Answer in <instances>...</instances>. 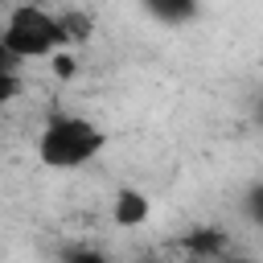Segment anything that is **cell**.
I'll list each match as a JSON object with an SVG mask.
<instances>
[{"mask_svg":"<svg viewBox=\"0 0 263 263\" xmlns=\"http://www.w3.org/2000/svg\"><path fill=\"white\" fill-rule=\"evenodd\" d=\"M152 218V197L144 193V189H119L115 197H111V222L119 226V230H140L144 222Z\"/></svg>","mask_w":263,"mask_h":263,"instance_id":"cell-3","label":"cell"},{"mask_svg":"<svg viewBox=\"0 0 263 263\" xmlns=\"http://www.w3.org/2000/svg\"><path fill=\"white\" fill-rule=\"evenodd\" d=\"M140 8H144L156 25L181 29V25H189V21L201 12V0H140Z\"/></svg>","mask_w":263,"mask_h":263,"instance_id":"cell-5","label":"cell"},{"mask_svg":"<svg viewBox=\"0 0 263 263\" xmlns=\"http://www.w3.org/2000/svg\"><path fill=\"white\" fill-rule=\"evenodd\" d=\"M140 263H164V259H152V255H144V259H140Z\"/></svg>","mask_w":263,"mask_h":263,"instance_id":"cell-10","label":"cell"},{"mask_svg":"<svg viewBox=\"0 0 263 263\" xmlns=\"http://www.w3.org/2000/svg\"><path fill=\"white\" fill-rule=\"evenodd\" d=\"M16 86H21V82H16V62H12V58L4 53V45H0V107L16 95Z\"/></svg>","mask_w":263,"mask_h":263,"instance_id":"cell-6","label":"cell"},{"mask_svg":"<svg viewBox=\"0 0 263 263\" xmlns=\"http://www.w3.org/2000/svg\"><path fill=\"white\" fill-rule=\"evenodd\" d=\"M214 263H259V259H255V255H242V251H234V247H230V251H226V255H218Z\"/></svg>","mask_w":263,"mask_h":263,"instance_id":"cell-9","label":"cell"},{"mask_svg":"<svg viewBox=\"0 0 263 263\" xmlns=\"http://www.w3.org/2000/svg\"><path fill=\"white\" fill-rule=\"evenodd\" d=\"M0 45L12 62H45L53 53H62L66 41V25L58 12H49L37 0H21L8 8L4 25H0Z\"/></svg>","mask_w":263,"mask_h":263,"instance_id":"cell-2","label":"cell"},{"mask_svg":"<svg viewBox=\"0 0 263 263\" xmlns=\"http://www.w3.org/2000/svg\"><path fill=\"white\" fill-rule=\"evenodd\" d=\"M181 251H185L189 263H214L218 255L230 251V234L218 230V226H197V230H189L181 238Z\"/></svg>","mask_w":263,"mask_h":263,"instance_id":"cell-4","label":"cell"},{"mask_svg":"<svg viewBox=\"0 0 263 263\" xmlns=\"http://www.w3.org/2000/svg\"><path fill=\"white\" fill-rule=\"evenodd\" d=\"M66 263H115L107 251H99V247H70L66 251Z\"/></svg>","mask_w":263,"mask_h":263,"instance_id":"cell-7","label":"cell"},{"mask_svg":"<svg viewBox=\"0 0 263 263\" xmlns=\"http://www.w3.org/2000/svg\"><path fill=\"white\" fill-rule=\"evenodd\" d=\"M49 62H53V74H58V78H70V74L78 70V62H74V53H66V49H62V53H53Z\"/></svg>","mask_w":263,"mask_h":263,"instance_id":"cell-8","label":"cell"},{"mask_svg":"<svg viewBox=\"0 0 263 263\" xmlns=\"http://www.w3.org/2000/svg\"><path fill=\"white\" fill-rule=\"evenodd\" d=\"M103 148H107V132L78 111H58L37 132V160L53 173L86 168Z\"/></svg>","mask_w":263,"mask_h":263,"instance_id":"cell-1","label":"cell"}]
</instances>
